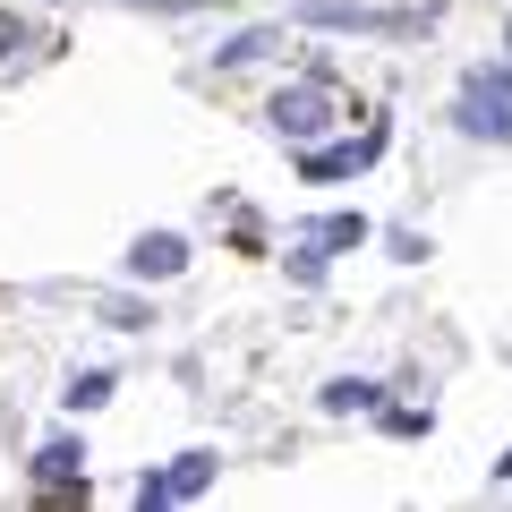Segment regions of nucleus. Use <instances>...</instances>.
<instances>
[{"instance_id":"obj_4","label":"nucleus","mask_w":512,"mask_h":512,"mask_svg":"<svg viewBox=\"0 0 512 512\" xmlns=\"http://www.w3.org/2000/svg\"><path fill=\"white\" fill-rule=\"evenodd\" d=\"M214 470H222L214 453H180L171 470H146V478H137V504H146V512L188 504V495H205V487H214Z\"/></svg>"},{"instance_id":"obj_9","label":"nucleus","mask_w":512,"mask_h":512,"mask_svg":"<svg viewBox=\"0 0 512 512\" xmlns=\"http://www.w3.org/2000/svg\"><path fill=\"white\" fill-rule=\"evenodd\" d=\"M274 43H282V26H248V35H231L214 60H222V69H248V60H265Z\"/></svg>"},{"instance_id":"obj_12","label":"nucleus","mask_w":512,"mask_h":512,"mask_svg":"<svg viewBox=\"0 0 512 512\" xmlns=\"http://www.w3.org/2000/svg\"><path fill=\"white\" fill-rule=\"evenodd\" d=\"M128 9H163V18H197V9H214V0H128Z\"/></svg>"},{"instance_id":"obj_3","label":"nucleus","mask_w":512,"mask_h":512,"mask_svg":"<svg viewBox=\"0 0 512 512\" xmlns=\"http://www.w3.org/2000/svg\"><path fill=\"white\" fill-rule=\"evenodd\" d=\"M274 137H291V146H308V137H325V120H333V86L325 77H299V86H282L274 94Z\"/></svg>"},{"instance_id":"obj_10","label":"nucleus","mask_w":512,"mask_h":512,"mask_svg":"<svg viewBox=\"0 0 512 512\" xmlns=\"http://www.w3.org/2000/svg\"><path fill=\"white\" fill-rule=\"evenodd\" d=\"M69 410H103L111 402V367H86V376H69V393H60Z\"/></svg>"},{"instance_id":"obj_14","label":"nucleus","mask_w":512,"mask_h":512,"mask_svg":"<svg viewBox=\"0 0 512 512\" xmlns=\"http://www.w3.org/2000/svg\"><path fill=\"white\" fill-rule=\"evenodd\" d=\"M495 470H504V478H512V453H504V461H495Z\"/></svg>"},{"instance_id":"obj_2","label":"nucleus","mask_w":512,"mask_h":512,"mask_svg":"<svg viewBox=\"0 0 512 512\" xmlns=\"http://www.w3.org/2000/svg\"><path fill=\"white\" fill-rule=\"evenodd\" d=\"M436 9H359V0H308L299 26H325V35H410L427 26Z\"/></svg>"},{"instance_id":"obj_6","label":"nucleus","mask_w":512,"mask_h":512,"mask_svg":"<svg viewBox=\"0 0 512 512\" xmlns=\"http://www.w3.org/2000/svg\"><path fill=\"white\" fill-rule=\"evenodd\" d=\"M384 154V128H367L359 146H308V180H350V171H367Z\"/></svg>"},{"instance_id":"obj_5","label":"nucleus","mask_w":512,"mask_h":512,"mask_svg":"<svg viewBox=\"0 0 512 512\" xmlns=\"http://www.w3.org/2000/svg\"><path fill=\"white\" fill-rule=\"evenodd\" d=\"M128 274H137V282H171V274H188V239H180V231H146L137 248H128Z\"/></svg>"},{"instance_id":"obj_15","label":"nucleus","mask_w":512,"mask_h":512,"mask_svg":"<svg viewBox=\"0 0 512 512\" xmlns=\"http://www.w3.org/2000/svg\"><path fill=\"white\" fill-rule=\"evenodd\" d=\"M504 43H512V26H504Z\"/></svg>"},{"instance_id":"obj_8","label":"nucleus","mask_w":512,"mask_h":512,"mask_svg":"<svg viewBox=\"0 0 512 512\" xmlns=\"http://www.w3.org/2000/svg\"><path fill=\"white\" fill-rule=\"evenodd\" d=\"M384 402V384H367V376H333L325 384V410H333V419H350V410H376Z\"/></svg>"},{"instance_id":"obj_7","label":"nucleus","mask_w":512,"mask_h":512,"mask_svg":"<svg viewBox=\"0 0 512 512\" xmlns=\"http://www.w3.org/2000/svg\"><path fill=\"white\" fill-rule=\"evenodd\" d=\"M35 478H43V487H60V495H86V444L52 436V444L35 453Z\"/></svg>"},{"instance_id":"obj_13","label":"nucleus","mask_w":512,"mask_h":512,"mask_svg":"<svg viewBox=\"0 0 512 512\" xmlns=\"http://www.w3.org/2000/svg\"><path fill=\"white\" fill-rule=\"evenodd\" d=\"M9 43H18V18H9V9H0V52H9Z\"/></svg>"},{"instance_id":"obj_11","label":"nucleus","mask_w":512,"mask_h":512,"mask_svg":"<svg viewBox=\"0 0 512 512\" xmlns=\"http://www.w3.org/2000/svg\"><path fill=\"white\" fill-rule=\"evenodd\" d=\"M308 239H316V248H359L367 222L359 214H325V222H308Z\"/></svg>"},{"instance_id":"obj_1","label":"nucleus","mask_w":512,"mask_h":512,"mask_svg":"<svg viewBox=\"0 0 512 512\" xmlns=\"http://www.w3.org/2000/svg\"><path fill=\"white\" fill-rule=\"evenodd\" d=\"M453 120L461 137H487V146H512V77L504 69H470L453 94Z\"/></svg>"}]
</instances>
